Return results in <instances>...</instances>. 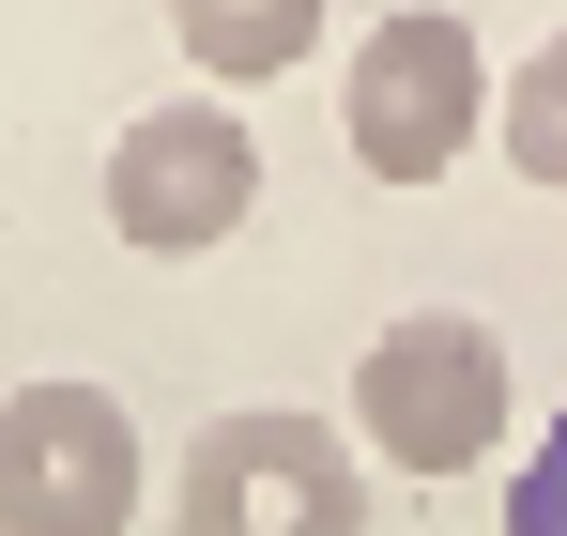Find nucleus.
Wrapping results in <instances>:
<instances>
[{
    "label": "nucleus",
    "mask_w": 567,
    "mask_h": 536,
    "mask_svg": "<svg viewBox=\"0 0 567 536\" xmlns=\"http://www.w3.org/2000/svg\"><path fill=\"white\" fill-rule=\"evenodd\" d=\"M246 215H261V138H246L230 92H169V107H138V123L107 138V230H123L138 261H199V246H230Z\"/></svg>",
    "instance_id": "4"
},
{
    "label": "nucleus",
    "mask_w": 567,
    "mask_h": 536,
    "mask_svg": "<svg viewBox=\"0 0 567 536\" xmlns=\"http://www.w3.org/2000/svg\"><path fill=\"white\" fill-rule=\"evenodd\" d=\"M169 536H369V475H353V430L322 414H199L185 460H169Z\"/></svg>",
    "instance_id": "2"
},
{
    "label": "nucleus",
    "mask_w": 567,
    "mask_h": 536,
    "mask_svg": "<svg viewBox=\"0 0 567 536\" xmlns=\"http://www.w3.org/2000/svg\"><path fill=\"white\" fill-rule=\"evenodd\" d=\"M506 536H567V414L537 430V460H522V491H506Z\"/></svg>",
    "instance_id": "8"
},
{
    "label": "nucleus",
    "mask_w": 567,
    "mask_h": 536,
    "mask_svg": "<svg viewBox=\"0 0 567 536\" xmlns=\"http://www.w3.org/2000/svg\"><path fill=\"white\" fill-rule=\"evenodd\" d=\"M491 138H506V169H522V184H567V31H537V62L506 78Z\"/></svg>",
    "instance_id": "7"
},
{
    "label": "nucleus",
    "mask_w": 567,
    "mask_h": 536,
    "mask_svg": "<svg viewBox=\"0 0 567 536\" xmlns=\"http://www.w3.org/2000/svg\"><path fill=\"white\" fill-rule=\"evenodd\" d=\"M169 47H185L215 92H261L322 47V0H169Z\"/></svg>",
    "instance_id": "6"
},
{
    "label": "nucleus",
    "mask_w": 567,
    "mask_h": 536,
    "mask_svg": "<svg viewBox=\"0 0 567 536\" xmlns=\"http://www.w3.org/2000/svg\"><path fill=\"white\" fill-rule=\"evenodd\" d=\"M353 445H369L383 475H414V491L475 475V460L506 445V338H491L475 307L383 322L369 353H353Z\"/></svg>",
    "instance_id": "1"
},
{
    "label": "nucleus",
    "mask_w": 567,
    "mask_h": 536,
    "mask_svg": "<svg viewBox=\"0 0 567 536\" xmlns=\"http://www.w3.org/2000/svg\"><path fill=\"white\" fill-rule=\"evenodd\" d=\"M491 47H475L445 0H399L383 31H353V78H338V123H353V169L369 184H445L491 123Z\"/></svg>",
    "instance_id": "3"
},
{
    "label": "nucleus",
    "mask_w": 567,
    "mask_h": 536,
    "mask_svg": "<svg viewBox=\"0 0 567 536\" xmlns=\"http://www.w3.org/2000/svg\"><path fill=\"white\" fill-rule=\"evenodd\" d=\"M154 491L138 414L107 383H16L0 399V536H123Z\"/></svg>",
    "instance_id": "5"
}]
</instances>
